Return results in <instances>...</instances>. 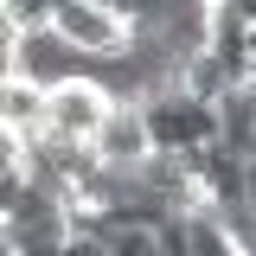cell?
<instances>
[{
    "label": "cell",
    "instance_id": "obj_1",
    "mask_svg": "<svg viewBox=\"0 0 256 256\" xmlns=\"http://www.w3.org/2000/svg\"><path fill=\"white\" fill-rule=\"evenodd\" d=\"M109 102H116V96L102 90L90 70H77V77H64V84H45L38 128H45V134H58V141H90Z\"/></svg>",
    "mask_w": 256,
    "mask_h": 256
},
{
    "label": "cell",
    "instance_id": "obj_2",
    "mask_svg": "<svg viewBox=\"0 0 256 256\" xmlns=\"http://www.w3.org/2000/svg\"><path fill=\"white\" fill-rule=\"evenodd\" d=\"M45 26L58 32L64 45H77L84 58H109V52H122V38H128V26L102 0H52V20Z\"/></svg>",
    "mask_w": 256,
    "mask_h": 256
},
{
    "label": "cell",
    "instance_id": "obj_3",
    "mask_svg": "<svg viewBox=\"0 0 256 256\" xmlns=\"http://www.w3.org/2000/svg\"><path fill=\"white\" fill-rule=\"evenodd\" d=\"M84 64H96V58H84L77 45H64L52 26H20V38H13V70L32 77V84H64Z\"/></svg>",
    "mask_w": 256,
    "mask_h": 256
},
{
    "label": "cell",
    "instance_id": "obj_4",
    "mask_svg": "<svg viewBox=\"0 0 256 256\" xmlns=\"http://www.w3.org/2000/svg\"><path fill=\"white\" fill-rule=\"evenodd\" d=\"M90 148H96V160H102V166H134V160L154 148V141H148V122H141V102L116 96V102L102 109V122H96Z\"/></svg>",
    "mask_w": 256,
    "mask_h": 256
},
{
    "label": "cell",
    "instance_id": "obj_5",
    "mask_svg": "<svg viewBox=\"0 0 256 256\" xmlns=\"http://www.w3.org/2000/svg\"><path fill=\"white\" fill-rule=\"evenodd\" d=\"M212 116H218V148H230V154H256V84H230V90L212 102Z\"/></svg>",
    "mask_w": 256,
    "mask_h": 256
},
{
    "label": "cell",
    "instance_id": "obj_6",
    "mask_svg": "<svg viewBox=\"0 0 256 256\" xmlns=\"http://www.w3.org/2000/svg\"><path fill=\"white\" fill-rule=\"evenodd\" d=\"M0 173H26V134L13 122H0Z\"/></svg>",
    "mask_w": 256,
    "mask_h": 256
},
{
    "label": "cell",
    "instance_id": "obj_7",
    "mask_svg": "<svg viewBox=\"0 0 256 256\" xmlns=\"http://www.w3.org/2000/svg\"><path fill=\"white\" fill-rule=\"evenodd\" d=\"M102 6H109L122 26H141V20H160V13H166V0H102Z\"/></svg>",
    "mask_w": 256,
    "mask_h": 256
}]
</instances>
